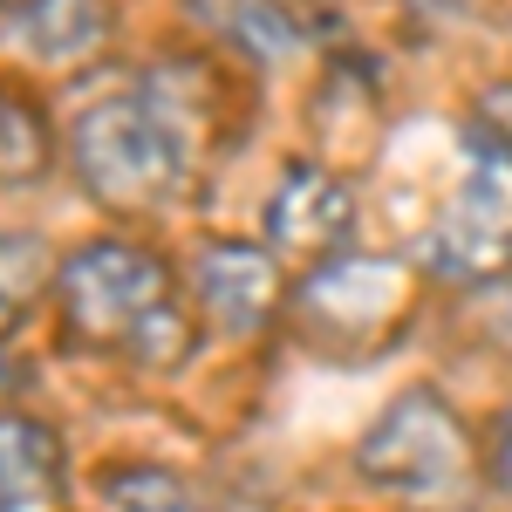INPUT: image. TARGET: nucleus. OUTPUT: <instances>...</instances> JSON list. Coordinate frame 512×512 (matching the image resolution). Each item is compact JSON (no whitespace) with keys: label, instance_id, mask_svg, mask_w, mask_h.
<instances>
[{"label":"nucleus","instance_id":"5","mask_svg":"<svg viewBox=\"0 0 512 512\" xmlns=\"http://www.w3.org/2000/svg\"><path fill=\"white\" fill-rule=\"evenodd\" d=\"M417 267L444 287H492L512 274V144L478 130L458 198L417 239Z\"/></svg>","mask_w":512,"mask_h":512},{"label":"nucleus","instance_id":"8","mask_svg":"<svg viewBox=\"0 0 512 512\" xmlns=\"http://www.w3.org/2000/svg\"><path fill=\"white\" fill-rule=\"evenodd\" d=\"M0 512H69V458L41 417H0Z\"/></svg>","mask_w":512,"mask_h":512},{"label":"nucleus","instance_id":"9","mask_svg":"<svg viewBox=\"0 0 512 512\" xmlns=\"http://www.w3.org/2000/svg\"><path fill=\"white\" fill-rule=\"evenodd\" d=\"M14 35L48 69H89L110 48L117 21L103 0H14Z\"/></svg>","mask_w":512,"mask_h":512},{"label":"nucleus","instance_id":"1","mask_svg":"<svg viewBox=\"0 0 512 512\" xmlns=\"http://www.w3.org/2000/svg\"><path fill=\"white\" fill-rule=\"evenodd\" d=\"M55 315L76 349L130 355L137 369H178L198 349V321L158 253L130 239H89L55 274Z\"/></svg>","mask_w":512,"mask_h":512},{"label":"nucleus","instance_id":"10","mask_svg":"<svg viewBox=\"0 0 512 512\" xmlns=\"http://www.w3.org/2000/svg\"><path fill=\"white\" fill-rule=\"evenodd\" d=\"M55 164V123L28 89L0 82V185H35Z\"/></svg>","mask_w":512,"mask_h":512},{"label":"nucleus","instance_id":"4","mask_svg":"<svg viewBox=\"0 0 512 512\" xmlns=\"http://www.w3.org/2000/svg\"><path fill=\"white\" fill-rule=\"evenodd\" d=\"M355 472L362 485L410 499V506H451L472 478V437L458 424V410L444 403V390L410 383L390 396V410L362 431L355 444Z\"/></svg>","mask_w":512,"mask_h":512},{"label":"nucleus","instance_id":"15","mask_svg":"<svg viewBox=\"0 0 512 512\" xmlns=\"http://www.w3.org/2000/svg\"><path fill=\"white\" fill-rule=\"evenodd\" d=\"M485 465H492V485L512 499V403L492 417V437H485Z\"/></svg>","mask_w":512,"mask_h":512},{"label":"nucleus","instance_id":"3","mask_svg":"<svg viewBox=\"0 0 512 512\" xmlns=\"http://www.w3.org/2000/svg\"><path fill=\"white\" fill-rule=\"evenodd\" d=\"M417 280H424V267L403 260V253H328V260H315V274L287 294V328L321 362H349L355 369L410 328Z\"/></svg>","mask_w":512,"mask_h":512},{"label":"nucleus","instance_id":"12","mask_svg":"<svg viewBox=\"0 0 512 512\" xmlns=\"http://www.w3.org/2000/svg\"><path fill=\"white\" fill-rule=\"evenodd\" d=\"M103 499L117 512H205V499L192 485L158 472V465H110L103 472Z\"/></svg>","mask_w":512,"mask_h":512},{"label":"nucleus","instance_id":"7","mask_svg":"<svg viewBox=\"0 0 512 512\" xmlns=\"http://www.w3.org/2000/svg\"><path fill=\"white\" fill-rule=\"evenodd\" d=\"M192 301L226 342L260 335V328L280 315L274 246H253V239H205V246L192 253Z\"/></svg>","mask_w":512,"mask_h":512},{"label":"nucleus","instance_id":"6","mask_svg":"<svg viewBox=\"0 0 512 512\" xmlns=\"http://www.w3.org/2000/svg\"><path fill=\"white\" fill-rule=\"evenodd\" d=\"M260 233L280 260H328L342 253L355 233V192L342 171L328 164H287L274 178V192L260 205Z\"/></svg>","mask_w":512,"mask_h":512},{"label":"nucleus","instance_id":"13","mask_svg":"<svg viewBox=\"0 0 512 512\" xmlns=\"http://www.w3.org/2000/svg\"><path fill=\"white\" fill-rule=\"evenodd\" d=\"M219 28H226L246 55H260V62H274V55H294V48H301V21H294L280 0H233V7L219 14Z\"/></svg>","mask_w":512,"mask_h":512},{"label":"nucleus","instance_id":"11","mask_svg":"<svg viewBox=\"0 0 512 512\" xmlns=\"http://www.w3.org/2000/svg\"><path fill=\"white\" fill-rule=\"evenodd\" d=\"M55 274H62V260L48 239L28 226H0V335L21 328V315L55 287Z\"/></svg>","mask_w":512,"mask_h":512},{"label":"nucleus","instance_id":"14","mask_svg":"<svg viewBox=\"0 0 512 512\" xmlns=\"http://www.w3.org/2000/svg\"><path fill=\"white\" fill-rule=\"evenodd\" d=\"M478 321H485V335H492V342L512 355V274L485 287V301H478Z\"/></svg>","mask_w":512,"mask_h":512},{"label":"nucleus","instance_id":"2","mask_svg":"<svg viewBox=\"0 0 512 512\" xmlns=\"http://www.w3.org/2000/svg\"><path fill=\"white\" fill-rule=\"evenodd\" d=\"M192 158L198 130L171 110L158 82L130 96H103L69 123V171L103 212H158L164 198L185 192Z\"/></svg>","mask_w":512,"mask_h":512},{"label":"nucleus","instance_id":"16","mask_svg":"<svg viewBox=\"0 0 512 512\" xmlns=\"http://www.w3.org/2000/svg\"><path fill=\"white\" fill-rule=\"evenodd\" d=\"M478 130H485V137H499V144H512V82L478 89Z\"/></svg>","mask_w":512,"mask_h":512}]
</instances>
